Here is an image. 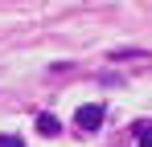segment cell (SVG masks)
Masks as SVG:
<instances>
[{"mask_svg": "<svg viewBox=\"0 0 152 147\" xmlns=\"http://www.w3.org/2000/svg\"><path fill=\"white\" fill-rule=\"evenodd\" d=\"M74 122L82 127V131H95V127H103V106H99V102H91V106H78Z\"/></svg>", "mask_w": 152, "mask_h": 147, "instance_id": "1", "label": "cell"}, {"mask_svg": "<svg viewBox=\"0 0 152 147\" xmlns=\"http://www.w3.org/2000/svg\"><path fill=\"white\" fill-rule=\"evenodd\" d=\"M37 131H41V135H58V131H62V122L53 119V115H37Z\"/></svg>", "mask_w": 152, "mask_h": 147, "instance_id": "2", "label": "cell"}, {"mask_svg": "<svg viewBox=\"0 0 152 147\" xmlns=\"http://www.w3.org/2000/svg\"><path fill=\"white\" fill-rule=\"evenodd\" d=\"M140 147H152V127H140Z\"/></svg>", "mask_w": 152, "mask_h": 147, "instance_id": "3", "label": "cell"}, {"mask_svg": "<svg viewBox=\"0 0 152 147\" xmlns=\"http://www.w3.org/2000/svg\"><path fill=\"white\" fill-rule=\"evenodd\" d=\"M0 147H21V139L17 135H0Z\"/></svg>", "mask_w": 152, "mask_h": 147, "instance_id": "4", "label": "cell"}]
</instances>
